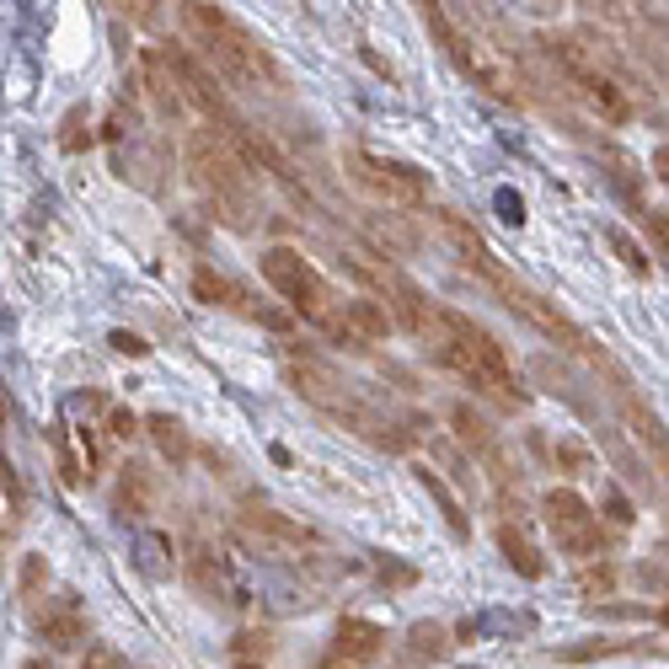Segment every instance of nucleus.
<instances>
[{
	"instance_id": "7",
	"label": "nucleus",
	"mask_w": 669,
	"mask_h": 669,
	"mask_svg": "<svg viewBox=\"0 0 669 669\" xmlns=\"http://www.w3.org/2000/svg\"><path fill=\"white\" fill-rule=\"evenodd\" d=\"M257 268H263V279H268V290L279 294L285 305H290L294 316H305L311 327H327L337 316V300L333 294V285L300 257L294 247H268L263 257H257Z\"/></svg>"
},
{
	"instance_id": "19",
	"label": "nucleus",
	"mask_w": 669,
	"mask_h": 669,
	"mask_svg": "<svg viewBox=\"0 0 669 669\" xmlns=\"http://www.w3.org/2000/svg\"><path fill=\"white\" fill-rule=\"evenodd\" d=\"M419 482H423V488H428V493H434V499H439V509H445V520H450V531H456V536H466L471 525H466V514H460V503L450 499V488H445L439 477H428V471H419Z\"/></svg>"
},
{
	"instance_id": "9",
	"label": "nucleus",
	"mask_w": 669,
	"mask_h": 669,
	"mask_svg": "<svg viewBox=\"0 0 669 669\" xmlns=\"http://www.w3.org/2000/svg\"><path fill=\"white\" fill-rule=\"evenodd\" d=\"M445 48L456 54V65L482 86L488 97H499V102H525V81H520V70H514V59H509L503 48H493V43L477 38V33H460V27L450 33Z\"/></svg>"
},
{
	"instance_id": "11",
	"label": "nucleus",
	"mask_w": 669,
	"mask_h": 669,
	"mask_svg": "<svg viewBox=\"0 0 669 669\" xmlns=\"http://www.w3.org/2000/svg\"><path fill=\"white\" fill-rule=\"evenodd\" d=\"M236 536L247 546H257L263 557H300V551H311L316 542V531H305L300 520L290 514H279V509H263V503H252L236 514Z\"/></svg>"
},
{
	"instance_id": "5",
	"label": "nucleus",
	"mask_w": 669,
	"mask_h": 669,
	"mask_svg": "<svg viewBox=\"0 0 669 669\" xmlns=\"http://www.w3.org/2000/svg\"><path fill=\"white\" fill-rule=\"evenodd\" d=\"M188 171H193V188L210 199V210L220 225L231 231H247L252 225V171L242 167V156L214 134V129H193L188 134Z\"/></svg>"
},
{
	"instance_id": "10",
	"label": "nucleus",
	"mask_w": 669,
	"mask_h": 669,
	"mask_svg": "<svg viewBox=\"0 0 669 669\" xmlns=\"http://www.w3.org/2000/svg\"><path fill=\"white\" fill-rule=\"evenodd\" d=\"M542 514H546V531L557 536V546L568 551V557H594L600 551V514L589 509L573 488H551L542 499Z\"/></svg>"
},
{
	"instance_id": "29",
	"label": "nucleus",
	"mask_w": 669,
	"mask_h": 669,
	"mask_svg": "<svg viewBox=\"0 0 669 669\" xmlns=\"http://www.w3.org/2000/svg\"><path fill=\"white\" fill-rule=\"evenodd\" d=\"M113 348H119V354H145V343L134 333H113Z\"/></svg>"
},
{
	"instance_id": "8",
	"label": "nucleus",
	"mask_w": 669,
	"mask_h": 669,
	"mask_svg": "<svg viewBox=\"0 0 669 669\" xmlns=\"http://www.w3.org/2000/svg\"><path fill=\"white\" fill-rule=\"evenodd\" d=\"M343 167H348V177H354L370 199L391 204V210H419L423 199H428L423 171L408 167V161H391V156H376V150H348Z\"/></svg>"
},
{
	"instance_id": "22",
	"label": "nucleus",
	"mask_w": 669,
	"mask_h": 669,
	"mask_svg": "<svg viewBox=\"0 0 669 669\" xmlns=\"http://www.w3.org/2000/svg\"><path fill=\"white\" fill-rule=\"evenodd\" d=\"M611 247H616V257H622V263H627L632 274H648V257H643V252H637V242H632L627 231H611Z\"/></svg>"
},
{
	"instance_id": "16",
	"label": "nucleus",
	"mask_w": 669,
	"mask_h": 669,
	"mask_svg": "<svg viewBox=\"0 0 669 669\" xmlns=\"http://www.w3.org/2000/svg\"><path fill=\"white\" fill-rule=\"evenodd\" d=\"M499 551L509 557V568H514V573H525V579H542V573H546L542 551H536V546L525 542L520 531H509V525L499 531Z\"/></svg>"
},
{
	"instance_id": "20",
	"label": "nucleus",
	"mask_w": 669,
	"mask_h": 669,
	"mask_svg": "<svg viewBox=\"0 0 669 669\" xmlns=\"http://www.w3.org/2000/svg\"><path fill=\"white\" fill-rule=\"evenodd\" d=\"M268 659V637L263 632H242L236 637V669H257Z\"/></svg>"
},
{
	"instance_id": "27",
	"label": "nucleus",
	"mask_w": 669,
	"mask_h": 669,
	"mask_svg": "<svg viewBox=\"0 0 669 669\" xmlns=\"http://www.w3.org/2000/svg\"><path fill=\"white\" fill-rule=\"evenodd\" d=\"M81 669H129V665H124V659H119V654H113V648H91Z\"/></svg>"
},
{
	"instance_id": "18",
	"label": "nucleus",
	"mask_w": 669,
	"mask_h": 669,
	"mask_svg": "<svg viewBox=\"0 0 669 669\" xmlns=\"http://www.w3.org/2000/svg\"><path fill=\"white\" fill-rule=\"evenodd\" d=\"M43 637H48L54 648H76V643L86 637V622L76 616V611H65V616H48V622H43Z\"/></svg>"
},
{
	"instance_id": "14",
	"label": "nucleus",
	"mask_w": 669,
	"mask_h": 669,
	"mask_svg": "<svg viewBox=\"0 0 669 669\" xmlns=\"http://www.w3.org/2000/svg\"><path fill=\"white\" fill-rule=\"evenodd\" d=\"M616 402H622V419H627V428L643 439V445H648V450H654L659 471L669 477V428H665V419H659V413H654V408H648V402H643V397H637L622 376H616Z\"/></svg>"
},
{
	"instance_id": "6",
	"label": "nucleus",
	"mask_w": 669,
	"mask_h": 669,
	"mask_svg": "<svg viewBox=\"0 0 669 669\" xmlns=\"http://www.w3.org/2000/svg\"><path fill=\"white\" fill-rule=\"evenodd\" d=\"M290 386L311 402V408H322L327 419H337L343 428H354V434H365L370 445H386V450H402V445H408V434H391V428L376 419V408L354 391V380H343L333 365H322V359H311V354H294Z\"/></svg>"
},
{
	"instance_id": "15",
	"label": "nucleus",
	"mask_w": 669,
	"mask_h": 669,
	"mask_svg": "<svg viewBox=\"0 0 669 669\" xmlns=\"http://www.w3.org/2000/svg\"><path fill=\"white\" fill-rule=\"evenodd\" d=\"M450 423H456V434H460V445H466V450H477L488 466H499V439H493V428L477 419L466 402H456V408H450Z\"/></svg>"
},
{
	"instance_id": "23",
	"label": "nucleus",
	"mask_w": 669,
	"mask_h": 669,
	"mask_svg": "<svg viewBox=\"0 0 669 669\" xmlns=\"http://www.w3.org/2000/svg\"><path fill=\"white\" fill-rule=\"evenodd\" d=\"M413 654L439 659V654H445V627H413Z\"/></svg>"
},
{
	"instance_id": "17",
	"label": "nucleus",
	"mask_w": 669,
	"mask_h": 669,
	"mask_svg": "<svg viewBox=\"0 0 669 669\" xmlns=\"http://www.w3.org/2000/svg\"><path fill=\"white\" fill-rule=\"evenodd\" d=\"M150 439L161 445V456H167L171 466L188 460V434H182V423L171 419V413H156V419H150Z\"/></svg>"
},
{
	"instance_id": "3",
	"label": "nucleus",
	"mask_w": 669,
	"mask_h": 669,
	"mask_svg": "<svg viewBox=\"0 0 669 669\" xmlns=\"http://www.w3.org/2000/svg\"><path fill=\"white\" fill-rule=\"evenodd\" d=\"M428 348H434V359L439 365H450L477 397H488V402H499V408H525V386L514 376V365H509V354H503V343L482 322H471L466 311H450V305H434V322H428Z\"/></svg>"
},
{
	"instance_id": "28",
	"label": "nucleus",
	"mask_w": 669,
	"mask_h": 669,
	"mask_svg": "<svg viewBox=\"0 0 669 669\" xmlns=\"http://www.w3.org/2000/svg\"><path fill=\"white\" fill-rule=\"evenodd\" d=\"M499 210H503V220H509V225H520V220H525V214H520V199H514V193H499Z\"/></svg>"
},
{
	"instance_id": "31",
	"label": "nucleus",
	"mask_w": 669,
	"mask_h": 669,
	"mask_svg": "<svg viewBox=\"0 0 669 669\" xmlns=\"http://www.w3.org/2000/svg\"><path fill=\"white\" fill-rule=\"evenodd\" d=\"M113 434H119V439H129V434H134V419H129V413H113Z\"/></svg>"
},
{
	"instance_id": "1",
	"label": "nucleus",
	"mask_w": 669,
	"mask_h": 669,
	"mask_svg": "<svg viewBox=\"0 0 669 669\" xmlns=\"http://www.w3.org/2000/svg\"><path fill=\"white\" fill-rule=\"evenodd\" d=\"M439 231H445V242L456 247V263H460V268H466V274H471V279H477V285H482L488 294H499L503 311H514L520 322H531V327H536L542 337H551L557 348H568V354H584V359H594V365H611V359H605V348H594L584 327H579L568 311H557V300H546L542 290H531L520 274H509V263H503L499 252L488 247V242H482V236H477V231L460 220V214L445 210V214H439Z\"/></svg>"
},
{
	"instance_id": "21",
	"label": "nucleus",
	"mask_w": 669,
	"mask_h": 669,
	"mask_svg": "<svg viewBox=\"0 0 669 669\" xmlns=\"http://www.w3.org/2000/svg\"><path fill=\"white\" fill-rule=\"evenodd\" d=\"M188 568H193V584L204 589V594H214V589L225 584V579H220V562H214L210 551H193V562H188Z\"/></svg>"
},
{
	"instance_id": "30",
	"label": "nucleus",
	"mask_w": 669,
	"mask_h": 669,
	"mask_svg": "<svg viewBox=\"0 0 669 669\" xmlns=\"http://www.w3.org/2000/svg\"><path fill=\"white\" fill-rule=\"evenodd\" d=\"M654 171H659V182H669V145L654 150Z\"/></svg>"
},
{
	"instance_id": "26",
	"label": "nucleus",
	"mask_w": 669,
	"mask_h": 669,
	"mask_svg": "<svg viewBox=\"0 0 669 669\" xmlns=\"http://www.w3.org/2000/svg\"><path fill=\"white\" fill-rule=\"evenodd\" d=\"M551 460H557V466H568V471H589V456L579 450V445H557Z\"/></svg>"
},
{
	"instance_id": "25",
	"label": "nucleus",
	"mask_w": 669,
	"mask_h": 669,
	"mask_svg": "<svg viewBox=\"0 0 669 669\" xmlns=\"http://www.w3.org/2000/svg\"><path fill=\"white\" fill-rule=\"evenodd\" d=\"M648 242H654V247H659V252L669 257V210L648 214Z\"/></svg>"
},
{
	"instance_id": "4",
	"label": "nucleus",
	"mask_w": 669,
	"mask_h": 669,
	"mask_svg": "<svg viewBox=\"0 0 669 669\" xmlns=\"http://www.w3.org/2000/svg\"><path fill=\"white\" fill-rule=\"evenodd\" d=\"M182 27H188V38L199 43V54H204V65L214 70V81H225L231 91H257V86L274 81L263 48L220 5H210V0H182Z\"/></svg>"
},
{
	"instance_id": "24",
	"label": "nucleus",
	"mask_w": 669,
	"mask_h": 669,
	"mask_svg": "<svg viewBox=\"0 0 669 669\" xmlns=\"http://www.w3.org/2000/svg\"><path fill=\"white\" fill-rule=\"evenodd\" d=\"M124 16H134V22H156L161 16V0H113Z\"/></svg>"
},
{
	"instance_id": "2",
	"label": "nucleus",
	"mask_w": 669,
	"mask_h": 669,
	"mask_svg": "<svg viewBox=\"0 0 669 669\" xmlns=\"http://www.w3.org/2000/svg\"><path fill=\"white\" fill-rule=\"evenodd\" d=\"M542 54L557 65V76L568 81V91L589 113H600L605 124H632L637 119L632 65L611 48V38H600V33H546Z\"/></svg>"
},
{
	"instance_id": "12",
	"label": "nucleus",
	"mask_w": 669,
	"mask_h": 669,
	"mask_svg": "<svg viewBox=\"0 0 669 669\" xmlns=\"http://www.w3.org/2000/svg\"><path fill=\"white\" fill-rule=\"evenodd\" d=\"M386 648V632L376 622H359V616H343L333 632V654L322 659V669H365L380 659Z\"/></svg>"
},
{
	"instance_id": "13",
	"label": "nucleus",
	"mask_w": 669,
	"mask_h": 669,
	"mask_svg": "<svg viewBox=\"0 0 669 669\" xmlns=\"http://www.w3.org/2000/svg\"><path fill=\"white\" fill-rule=\"evenodd\" d=\"M193 294L204 300V305H225V311H236V316H252V322H263V327H285V311H268V305H257L242 285H231L225 274H214V268H193Z\"/></svg>"
},
{
	"instance_id": "32",
	"label": "nucleus",
	"mask_w": 669,
	"mask_h": 669,
	"mask_svg": "<svg viewBox=\"0 0 669 669\" xmlns=\"http://www.w3.org/2000/svg\"><path fill=\"white\" fill-rule=\"evenodd\" d=\"M536 5H562V0H536Z\"/></svg>"
}]
</instances>
